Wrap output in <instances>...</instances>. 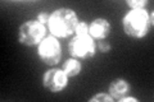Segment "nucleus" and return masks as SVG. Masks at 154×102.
Returning <instances> with one entry per match:
<instances>
[{"label": "nucleus", "mask_w": 154, "mask_h": 102, "mask_svg": "<svg viewBox=\"0 0 154 102\" xmlns=\"http://www.w3.org/2000/svg\"><path fill=\"white\" fill-rule=\"evenodd\" d=\"M77 24H79V21H77L76 13L72 9L60 8L50 14L48 26L53 36L64 38L71 33L76 32Z\"/></svg>", "instance_id": "nucleus-1"}, {"label": "nucleus", "mask_w": 154, "mask_h": 102, "mask_svg": "<svg viewBox=\"0 0 154 102\" xmlns=\"http://www.w3.org/2000/svg\"><path fill=\"white\" fill-rule=\"evenodd\" d=\"M153 14L145 9H132L123 18V30L134 38H143L148 35L153 23Z\"/></svg>", "instance_id": "nucleus-2"}, {"label": "nucleus", "mask_w": 154, "mask_h": 102, "mask_svg": "<svg viewBox=\"0 0 154 102\" xmlns=\"http://www.w3.org/2000/svg\"><path fill=\"white\" fill-rule=\"evenodd\" d=\"M95 42L90 35L76 36L68 43L69 54L77 60H85L93 57L95 54Z\"/></svg>", "instance_id": "nucleus-3"}, {"label": "nucleus", "mask_w": 154, "mask_h": 102, "mask_svg": "<svg viewBox=\"0 0 154 102\" xmlns=\"http://www.w3.org/2000/svg\"><path fill=\"white\" fill-rule=\"evenodd\" d=\"M45 27L37 21H28L19 28V42L26 46H33L40 43L44 38Z\"/></svg>", "instance_id": "nucleus-4"}, {"label": "nucleus", "mask_w": 154, "mask_h": 102, "mask_svg": "<svg viewBox=\"0 0 154 102\" xmlns=\"http://www.w3.org/2000/svg\"><path fill=\"white\" fill-rule=\"evenodd\" d=\"M38 56L46 65H55L60 60V43L54 36L46 37L38 46Z\"/></svg>", "instance_id": "nucleus-5"}, {"label": "nucleus", "mask_w": 154, "mask_h": 102, "mask_svg": "<svg viewBox=\"0 0 154 102\" xmlns=\"http://www.w3.org/2000/svg\"><path fill=\"white\" fill-rule=\"evenodd\" d=\"M67 84H68V77H67V74L63 70L51 69L45 73L44 87L50 92H54V93L62 92L67 87Z\"/></svg>", "instance_id": "nucleus-6"}, {"label": "nucleus", "mask_w": 154, "mask_h": 102, "mask_svg": "<svg viewBox=\"0 0 154 102\" xmlns=\"http://www.w3.org/2000/svg\"><path fill=\"white\" fill-rule=\"evenodd\" d=\"M110 30H112V27H110V23L108 21L103 18H98L93 21V23L89 26V35L93 38L102 41L109 36Z\"/></svg>", "instance_id": "nucleus-7"}, {"label": "nucleus", "mask_w": 154, "mask_h": 102, "mask_svg": "<svg viewBox=\"0 0 154 102\" xmlns=\"http://www.w3.org/2000/svg\"><path fill=\"white\" fill-rule=\"evenodd\" d=\"M130 92V84L125 79L117 78L114 79L109 86V95L113 100H121L126 97Z\"/></svg>", "instance_id": "nucleus-8"}, {"label": "nucleus", "mask_w": 154, "mask_h": 102, "mask_svg": "<svg viewBox=\"0 0 154 102\" xmlns=\"http://www.w3.org/2000/svg\"><path fill=\"white\" fill-rule=\"evenodd\" d=\"M81 63L77 59H69L64 63L63 65V71L67 74V77H76L80 74L81 71Z\"/></svg>", "instance_id": "nucleus-9"}, {"label": "nucleus", "mask_w": 154, "mask_h": 102, "mask_svg": "<svg viewBox=\"0 0 154 102\" xmlns=\"http://www.w3.org/2000/svg\"><path fill=\"white\" fill-rule=\"evenodd\" d=\"M95 101H103V102H112L113 98H112V96H109L107 93H99V95H95L94 97H91L90 98V102H95Z\"/></svg>", "instance_id": "nucleus-10"}, {"label": "nucleus", "mask_w": 154, "mask_h": 102, "mask_svg": "<svg viewBox=\"0 0 154 102\" xmlns=\"http://www.w3.org/2000/svg\"><path fill=\"white\" fill-rule=\"evenodd\" d=\"M76 33H77V36L89 35V26L86 23H79L76 27Z\"/></svg>", "instance_id": "nucleus-11"}, {"label": "nucleus", "mask_w": 154, "mask_h": 102, "mask_svg": "<svg viewBox=\"0 0 154 102\" xmlns=\"http://www.w3.org/2000/svg\"><path fill=\"white\" fill-rule=\"evenodd\" d=\"M145 4H146V1H144V0H139V1H127V5L131 7L132 9H144Z\"/></svg>", "instance_id": "nucleus-12"}, {"label": "nucleus", "mask_w": 154, "mask_h": 102, "mask_svg": "<svg viewBox=\"0 0 154 102\" xmlns=\"http://www.w3.org/2000/svg\"><path fill=\"white\" fill-rule=\"evenodd\" d=\"M49 18H50V16L46 12H42V13H40L37 16V19L36 21L37 22H40L41 24H46V23H49Z\"/></svg>", "instance_id": "nucleus-13"}, {"label": "nucleus", "mask_w": 154, "mask_h": 102, "mask_svg": "<svg viewBox=\"0 0 154 102\" xmlns=\"http://www.w3.org/2000/svg\"><path fill=\"white\" fill-rule=\"evenodd\" d=\"M98 47H99V50L102 51V52H108L110 50V45H109L108 42H105L104 40L98 42Z\"/></svg>", "instance_id": "nucleus-14"}]
</instances>
